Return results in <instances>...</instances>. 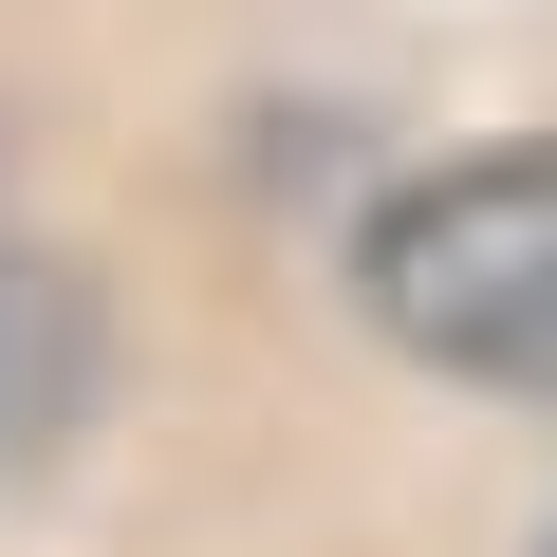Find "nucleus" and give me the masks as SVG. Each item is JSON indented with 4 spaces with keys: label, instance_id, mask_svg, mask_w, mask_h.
Listing matches in <instances>:
<instances>
[{
    "label": "nucleus",
    "instance_id": "obj_1",
    "mask_svg": "<svg viewBox=\"0 0 557 557\" xmlns=\"http://www.w3.org/2000/svg\"><path fill=\"white\" fill-rule=\"evenodd\" d=\"M354 298L391 317V354L465 372V391H557V149H483L372 205Z\"/></svg>",
    "mask_w": 557,
    "mask_h": 557
}]
</instances>
